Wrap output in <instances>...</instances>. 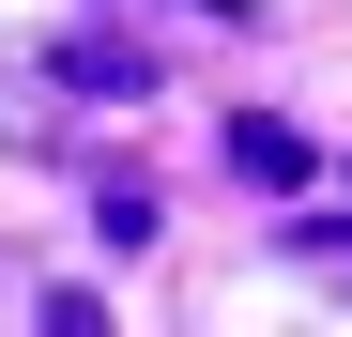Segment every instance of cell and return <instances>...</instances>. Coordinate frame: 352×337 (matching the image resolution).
Instances as JSON below:
<instances>
[{
  "label": "cell",
  "mask_w": 352,
  "mask_h": 337,
  "mask_svg": "<svg viewBox=\"0 0 352 337\" xmlns=\"http://www.w3.org/2000/svg\"><path fill=\"white\" fill-rule=\"evenodd\" d=\"M46 337H107V307L92 292H46Z\"/></svg>",
  "instance_id": "3957f363"
},
{
  "label": "cell",
  "mask_w": 352,
  "mask_h": 337,
  "mask_svg": "<svg viewBox=\"0 0 352 337\" xmlns=\"http://www.w3.org/2000/svg\"><path fill=\"white\" fill-rule=\"evenodd\" d=\"M230 168H245V184H307V123H261L245 107V123H230Z\"/></svg>",
  "instance_id": "7a4b0ae2"
},
{
  "label": "cell",
  "mask_w": 352,
  "mask_h": 337,
  "mask_svg": "<svg viewBox=\"0 0 352 337\" xmlns=\"http://www.w3.org/2000/svg\"><path fill=\"white\" fill-rule=\"evenodd\" d=\"M46 77H62V92H153V62H138V46H107V31H62V46H46Z\"/></svg>",
  "instance_id": "6da1fadb"
}]
</instances>
